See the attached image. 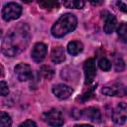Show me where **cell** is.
<instances>
[{
    "instance_id": "cell-6",
    "label": "cell",
    "mask_w": 127,
    "mask_h": 127,
    "mask_svg": "<svg viewBox=\"0 0 127 127\" xmlns=\"http://www.w3.org/2000/svg\"><path fill=\"white\" fill-rule=\"evenodd\" d=\"M127 119V106L124 102H120L112 112V120L115 124L122 125Z\"/></svg>"
},
{
    "instance_id": "cell-9",
    "label": "cell",
    "mask_w": 127,
    "mask_h": 127,
    "mask_svg": "<svg viewBox=\"0 0 127 127\" xmlns=\"http://www.w3.org/2000/svg\"><path fill=\"white\" fill-rule=\"evenodd\" d=\"M15 74L17 75L18 79L20 81H26V80H29L32 76H33V73H32V68L30 67L29 64H24V63H21V64H18L15 68Z\"/></svg>"
},
{
    "instance_id": "cell-10",
    "label": "cell",
    "mask_w": 127,
    "mask_h": 127,
    "mask_svg": "<svg viewBox=\"0 0 127 127\" xmlns=\"http://www.w3.org/2000/svg\"><path fill=\"white\" fill-rule=\"evenodd\" d=\"M52 91L57 98H59L61 100H64V99H67L71 95L72 88L66 84L59 83V84H56L53 86Z\"/></svg>"
},
{
    "instance_id": "cell-7",
    "label": "cell",
    "mask_w": 127,
    "mask_h": 127,
    "mask_svg": "<svg viewBox=\"0 0 127 127\" xmlns=\"http://www.w3.org/2000/svg\"><path fill=\"white\" fill-rule=\"evenodd\" d=\"M87 119L92 122H100L101 121V112L96 107H87L78 112V118Z\"/></svg>"
},
{
    "instance_id": "cell-5",
    "label": "cell",
    "mask_w": 127,
    "mask_h": 127,
    "mask_svg": "<svg viewBox=\"0 0 127 127\" xmlns=\"http://www.w3.org/2000/svg\"><path fill=\"white\" fill-rule=\"evenodd\" d=\"M101 92L107 96H124L126 94V88L122 83L114 82L110 85L104 86Z\"/></svg>"
},
{
    "instance_id": "cell-13",
    "label": "cell",
    "mask_w": 127,
    "mask_h": 127,
    "mask_svg": "<svg viewBox=\"0 0 127 127\" xmlns=\"http://www.w3.org/2000/svg\"><path fill=\"white\" fill-rule=\"evenodd\" d=\"M116 25H117V20H116L115 16L112 14H108L105 17V23H104V27H103L104 32L106 34H111L115 30Z\"/></svg>"
},
{
    "instance_id": "cell-18",
    "label": "cell",
    "mask_w": 127,
    "mask_h": 127,
    "mask_svg": "<svg viewBox=\"0 0 127 127\" xmlns=\"http://www.w3.org/2000/svg\"><path fill=\"white\" fill-rule=\"evenodd\" d=\"M117 34H118V37L120 38V40L122 42H126L127 40V27H126V24L125 23H122L118 29H117Z\"/></svg>"
},
{
    "instance_id": "cell-19",
    "label": "cell",
    "mask_w": 127,
    "mask_h": 127,
    "mask_svg": "<svg viewBox=\"0 0 127 127\" xmlns=\"http://www.w3.org/2000/svg\"><path fill=\"white\" fill-rule=\"evenodd\" d=\"M98 64H99V67L104 71H108L111 68V63L106 58H101L98 62Z\"/></svg>"
},
{
    "instance_id": "cell-14",
    "label": "cell",
    "mask_w": 127,
    "mask_h": 127,
    "mask_svg": "<svg viewBox=\"0 0 127 127\" xmlns=\"http://www.w3.org/2000/svg\"><path fill=\"white\" fill-rule=\"evenodd\" d=\"M67 53L71 56H76L83 50V45L79 41H71L67 45Z\"/></svg>"
},
{
    "instance_id": "cell-3",
    "label": "cell",
    "mask_w": 127,
    "mask_h": 127,
    "mask_svg": "<svg viewBox=\"0 0 127 127\" xmlns=\"http://www.w3.org/2000/svg\"><path fill=\"white\" fill-rule=\"evenodd\" d=\"M22 13V7L14 2L6 4L2 9V18L5 21H12L21 16Z\"/></svg>"
},
{
    "instance_id": "cell-26",
    "label": "cell",
    "mask_w": 127,
    "mask_h": 127,
    "mask_svg": "<svg viewBox=\"0 0 127 127\" xmlns=\"http://www.w3.org/2000/svg\"><path fill=\"white\" fill-rule=\"evenodd\" d=\"M87 1L93 6H99L104 2V0H87Z\"/></svg>"
},
{
    "instance_id": "cell-21",
    "label": "cell",
    "mask_w": 127,
    "mask_h": 127,
    "mask_svg": "<svg viewBox=\"0 0 127 127\" xmlns=\"http://www.w3.org/2000/svg\"><path fill=\"white\" fill-rule=\"evenodd\" d=\"M96 89V85L95 86H92L91 88H88L85 92H83L81 95H80V100L81 101H85V100H88L90 97H92L93 95V90Z\"/></svg>"
},
{
    "instance_id": "cell-27",
    "label": "cell",
    "mask_w": 127,
    "mask_h": 127,
    "mask_svg": "<svg viewBox=\"0 0 127 127\" xmlns=\"http://www.w3.org/2000/svg\"><path fill=\"white\" fill-rule=\"evenodd\" d=\"M23 2H26V3H29V2H31V1H33V0H22Z\"/></svg>"
},
{
    "instance_id": "cell-4",
    "label": "cell",
    "mask_w": 127,
    "mask_h": 127,
    "mask_svg": "<svg viewBox=\"0 0 127 127\" xmlns=\"http://www.w3.org/2000/svg\"><path fill=\"white\" fill-rule=\"evenodd\" d=\"M44 119L50 126H55V127L62 126L64 122L62 112L56 108H53V109L47 111L44 114Z\"/></svg>"
},
{
    "instance_id": "cell-1",
    "label": "cell",
    "mask_w": 127,
    "mask_h": 127,
    "mask_svg": "<svg viewBox=\"0 0 127 127\" xmlns=\"http://www.w3.org/2000/svg\"><path fill=\"white\" fill-rule=\"evenodd\" d=\"M30 30L28 25L19 23L14 26L5 36L2 42V53L7 57H15L21 54L29 45Z\"/></svg>"
},
{
    "instance_id": "cell-2",
    "label": "cell",
    "mask_w": 127,
    "mask_h": 127,
    "mask_svg": "<svg viewBox=\"0 0 127 127\" xmlns=\"http://www.w3.org/2000/svg\"><path fill=\"white\" fill-rule=\"evenodd\" d=\"M77 25L76 17L71 13L62 15L51 29V33L55 38H63L68 33L72 32Z\"/></svg>"
},
{
    "instance_id": "cell-20",
    "label": "cell",
    "mask_w": 127,
    "mask_h": 127,
    "mask_svg": "<svg viewBox=\"0 0 127 127\" xmlns=\"http://www.w3.org/2000/svg\"><path fill=\"white\" fill-rule=\"evenodd\" d=\"M41 73H42V75H43L44 77L50 79V78H52V76L54 75V69H53L51 66H49V65H44V66H42V68H41Z\"/></svg>"
},
{
    "instance_id": "cell-23",
    "label": "cell",
    "mask_w": 127,
    "mask_h": 127,
    "mask_svg": "<svg viewBox=\"0 0 127 127\" xmlns=\"http://www.w3.org/2000/svg\"><path fill=\"white\" fill-rule=\"evenodd\" d=\"M9 93L8 84L5 81H0V96H6Z\"/></svg>"
},
{
    "instance_id": "cell-12",
    "label": "cell",
    "mask_w": 127,
    "mask_h": 127,
    "mask_svg": "<svg viewBox=\"0 0 127 127\" xmlns=\"http://www.w3.org/2000/svg\"><path fill=\"white\" fill-rule=\"evenodd\" d=\"M51 60L55 64H61L65 60V54L63 47H55L51 52Z\"/></svg>"
},
{
    "instance_id": "cell-8",
    "label": "cell",
    "mask_w": 127,
    "mask_h": 127,
    "mask_svg": "<svg viewBox=\"0 0 127 127\" xmlns=\"http://www.w3.org/2000/svg\"><path fill=\"white\" fill-rule=\"evenodd\" d=\"M83 71L85 76V83L89 84L92 82L96 75V65L94 59H88L83 64Z\"/></svg>"
},
{
    "instance_id": "cell-24",
    "label": "cell",
    "mask_w": 127,
    "mask_h": 127,
    "mask_svg": "<svg viewBox=\"0 0 127 127\" xmlns=\"http://www.w3.org/2000/svg\"><path fill=\"white\" fill-rule=\"evenodd\" d=\"M32 126L36 127L37 126V123L34 122V121H32V120H30V119H27L26 121H24L23 123L20 124V127H32Z\"/></svg>"
},
{
    "instance_id": "cell-25",
    "label": "cell",
    "mask_w": 127,
    "mask_h": 127,
    "mask_svg": "<svg viewBox=\"0 0 127 127\" xmlns=\"http://www.w3.org/2000/svg\"><path fill=\"white\" fill-rule=\"evenodd\" d=\"M117 6L119 7V9L122 11V12H126L127 9H126V1L125 0H117Z\"/></svg>"
},
{
    "instance_id": "cell-16",
    "label": "cell",
    "mask_w": 127,
    "mask_h": 127,
    "mask_svg": "<svg viewBox=\"0 0 127 127\" xmlns=\"http://www.w3.org/2000/svg\"><path fill=\"white\" fill-rule=\"evenodd\" d=\"M39 5L44 9H54L58 8L59 3L58 0H38Z\"/></svg>"
},
{
    "instance_id": "cell-11",
    "label": "cell",
    "mask_w": 127,
    "mask_h": 127,
    "mask_svg": "<svg viewBox=\"0 0 127 127\" xmlns=\"http://www.w3.org/2000/svg\"><path fill=\"white\" fill-rule=\"evenodd\" d=\"M47 55V46L43 43H37L31 53V58L36 63H41Z\"/></svg>"
},
{
    "instance_id": "cell-22",
    "label": "cell",
    "mask_w": 127,
    "mask_h": 127,
    "mask_svg": "<svg viewBox=\"0 0 127 127\" xmlns=\"http://www.w3.org/2000/svg\"><path fill=\"white\" fill-rule=\"evenodd\" d=\"M124 67H125V64H124V61L121 58H118L114 61V68H115L116 71L120 72L124 69Z\"/></svg>"
},
{
    "instance_id": "cell-15",
    "label": "cell",
    "mask_w": 127,
    "mask_h": 127,
    "mask_svg": "<svg viewBox=\"0 0 127 127\" xmlns=\"http://www.w3.org/2000/svg\"><path fill=\"white\" fill-rule=\"evenodd\" d=\"M62 1L64 7L70 9H81L84 5L83 0H62Z\"/></svg>"
},
{
    "instance_id": "cell-17",
    "label": "cell",
    "mask_w": 127,
    "mask_h": 127,
    "mask_svg": "<svg viewBox=\"0 0 127 127\" xmlns=\"http://www.w3.org/2000/svg\"><path fill=\"white\" fill-rule=\"evenodd\" d=\"M12 120L10 116L3 111H0V127H8L11 126Z\"/></svg>"
}]
</instances>
